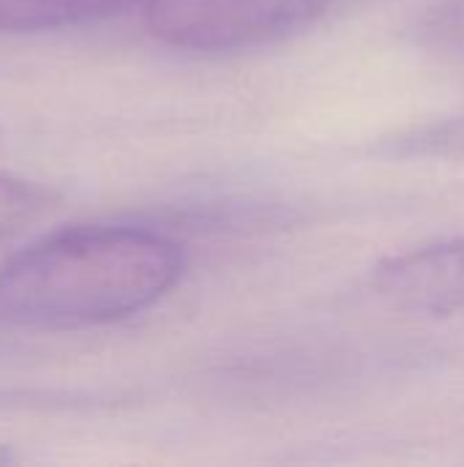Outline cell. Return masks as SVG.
Returning <instances> with one entry per match:
<instances>
[{
    "instance_id": "cell-1",
    "label": "cell",
    "mask_w": 464,
    "mask_h": 467,
    "mask_svg": "<svg viewBox=\"0 0 464 467\" xmlns=\"http://www.w3.org/2000/svg\"><path fill=\"white\" fill-rule=\"evenodd\" d=\"M170 235L131 224L52 233L0 265V326L74 331L126 320L159 304L183 276Z\"/></svg>"
},
{
    "instance_id": "cell-2",
    "label": "cell",
    "mask_w": 464,
    "mask_h": 467,
    "mask_svg": "<svg viewBox=\"0 0 464 467\" xmlns=\"http://www.w3.org/2000/svg\"><path fill=\"white\" fill-rule=\"evenodd\" d=\"M331 0H148V33L172 49L230 52L301 30Z\"/></svg>"
},
{
    "instance_id": "cell-3",
    "label": "cell",
    "mask_w": 464,
    "mask_h": 467,
    "mask_svg": "<svg viewBox=\"0 0 464 467\" xmlns=\"http://www.w3.org/2000/svg\"><path fill=\"white\" fill-rule=\"evenodd\" d=\"M372 287L399 312L459 315L464 312V238L383 260L372 274Z\"/></svg>"
},
{
    "instance_id": "cell-4",
    "label": "cell",
    "mask_w": 464,
    "mask_h": 467,
    "mask_svg": "<svg viewBox=\"0 0 464 467\" xmlns=\"http://www.w3.org/2000/svg\"><path fill=\"white\" fill-rule=\"evenodd\" d=\"M148 0H0V33H46L107 19Z\"/></svg>"
},
{
    "instance_id": "cell-5",
    "label": "cell",
    "mask_w": 464,
    "mask_h": 467,
    "mask_svg": "<svg viewBox=\"0 0 464 467\" xmlns=\"http://www.w3.org/2000/svg\"><path fill=\"white\" fill-rule=\"evenodd\" d=\"M49 208V194L30 181L0 172V246L38 222Z\"/></svg>"
}]
</instances>
